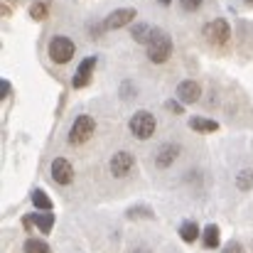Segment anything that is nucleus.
<instances>
[{"mask_svg":"<svg viewBox=\"0 0 253 253\" xmlns=\"http://www.w3.org/2000/svg\"><path fill=\"white\" fill-rule=\"evenodd\" d=\"M221 253H244V246H241L239 241H231V244H226V246H224V251Z\"/></svg>","mask_w":253,"mask_h":253,"instance_id":"obj_22","label":"nucleus"},{"mask_svg":"<svg viewBox=\"0 0 253 253\" xmlns=\"http://www.w3.org/2000/svg\"><path fill=\"white\" fill-rule=\"evenodd\" d=\"M249 2H253V0H249Z\"/></svg>","mask_w":253,"mask_h":253,"instance_id":"obj_26","label":"nucleus"},{"mask_svg":"<svg viewBox=\"0 0 253 253\" xmlns=\"http://www.w3.org/2000/svg\"><path fill=\"white\" fill-rule=\"evenodd\" d=\"M202 2H204V0H179V5H182L187 12H194V10H199V7H202Z\"/></svg>","mask_w":253,"mask_h":253,"instance_id":"obj_21","label":"nucleus"},{"mask_svg":"<svg viewBox=\"0 0 253 253\" xmlns=\"http://www.w3.org/2000/svg\"><path fill=\"white\" fill-rule=\"evenodd\" d=\"M93 67H96V57H86L84 62L79 64L77 74H74V86L77 88H84L91 82V74H93Z\"/></svg>","mask_w":253,"mask_h":253,"instance_id":"obj_10","label":"nucleus"},{"mask_svg":"<svg viewBox=\"0 0 253 253\" xmlns=\"http://www.w3.org/2000/svg\"><path fill=\"white\" fill-rule=\"evenodd\" d=\"M168 106H169V111H174V113H182V106H177L174 101H168Z\"/></svg>","mask_w":253,"mask_h":253,"instance_id":"obj_24","label":"nucleus"},{"mask_svg":"<svg viewBox=\"0 0 253 253\" xmlns=\"http://www.w3.org/2000/svg\"><path fill=\"white\" fill-rule=\"evenodd\" d=\"M179 236H182L187 244H192V241H197V236H199V226H197L194 221H184V224L179 226Z\"/></svg>","mask_w":253,"mask_h":253,"instance_id":"obj_15","label":"nucleus"},{"mask_svg":"<svg viewBox=\"0 0 253 253\" xmlns=\"http://www.w3.org/2000/svg\"><path fill=\"white\" fill-rule=\"evenodd\" d=\"M133 165H135L133 155H130V153H126V150H118V153L111 158V174L121 179V177H126V174L133 169Z\"/></svg>","mask_w":253,"mask_h":253,"instance_id":"obj_8","label":"nucleus"},{"mask_svg":"<svg viewBox=\"0 0 253 253\" xmlns=\"http://www.w3.org/2000/svg\"><path fill=\"white\" fill-rule=\"evenodd\" d=\"M177 155H179V145L177 143H165V145H160V150L155 155V165L158 168H169L177 160Z\"/></svg>","mask_w":253,"mask_h":253,"instance_id":"obj_9","label":"nucleus"},{"mask_svg":"<svg viewBox=\"0 0 253 253\" xmlns=\"http://www.w3.org/2000/svg\"><path fill=\"white\" fill-rule=\"evenodd\" d=\"M135 7H121V10H113L106 20H103V27L106 30H121V27H126V25H130L133 20H135Z\"/></svg>","mask_w":253,"mask_h":253,"instance_id":"obj_7","label":"nucleus"},{"mask_svg":"<svg viewBox=\"0 0 253 253\" xmlns=\"http://www.w3.org/2000/svg\"><path fill=\"white\" fill-rule=\"evenodd\" d=\"M160 2H163V5H169V2H172V0H160Z\"/></svg>","mask_w":253,"mask_h":253,"instance_id":"obj_25","label":"nucleus"},{"mask_svg":"<svg viewBox=\"0 0 253 253\" xmlns=\"http://www.w3.org/2000/svg\"><path fill=\"white\" fill-rule=\"evenodd\" d=\"M204 246L207 249H219V226L216 224H209L204 229Z\"/></svg>","mask_w":253,"mask_h":253,"instance_id":"obj_16","label":"nucleus"},{"mask_svg":"<svg viewBox=\"0 0 253 253\" xmlns=\"http://www.w3.org/2000/svg\"><path fill=\"white\" fill-rule=\"evenodd\" d=\"M47 52H49V59H52L54 64H67V62H72V59H74L77 44H74L69 37L57 35V37H52V40H49Z\"/></svg>","mask_w":253,"mask_h":253,"instance_id":"obj_2","label":"nucleus"},{"mask_svg":"<svg viewBox=\"0 0 253 253\" xmlns=\"http://www.w3.org/2000/svg\"><path fill=\"white\" fill-rule=\"evenodd\" d=\"M199 93H202V86L197 84V82H192V79H187V82H182V84L177 86V96H179L184 103L199 101Z\"/></svg>","mask_w":253,"mask_h":253,"instance_id":"obj_11","label":"nucleus"},{"mask_svg":"<svg viewBox=\"0 0 253 253\" xmlns=\"http://www.w3.org/2000/svg\"><path fill=\"white\" fill-rule=\"evenodd\" d=\"M30 17H32V20H44V17H47V5H44V2H32Z\"/></svg>","mask_w":253,"mask_h":253,"instance_id":"obj_20","label":"nucleus"},{"mask_svg":"<svg viewBox=\"0 0 253 253\" xmlns=\"http://www.w3.org/2000/svg\"><path fill=\"white\" fill-rule=\"evenodd\" d=\"M145 47H148V59L153 64H165L169 59V54H172V40L163 30H153V35H150Z\"/></svg>","mask_w":253,"mask_h":253,"instance_id":"obj_1","label":"nucleus"},{"mask_svg":"<svg viewBox=\"0 0 253 253\" xmlns=\"http://www.w3.org/2000/svg\"><path fill=\"white\" fill-rule=\"evenodd\" d=\"M236 187L239 189H251L253 187V169H241L239 174H236Z\"/></svg>","mask_w":253,"mask_h":253,"instance_id":"obj_19","label":"nucleus"},{"mask_svg":"<svg viewBox=\"0 0 253 253\" xmlns=\"http://www.w3.org/2000/svg\"><path fill=\"white\" fill-rule=\"evenodd\" d=\"M7 93H10V82H0V96L5 98Z\"/></svg>","mask_w":253,"mask_h":253,"instance_id":"obj_23","label":"nucleus"},{"mask_svg":"<svg viewBox=\"0 0 253 253\" xmlns=\"http://www.w3.org/2000/svg\"><path fill=\"white\" fill-rule=\"evenodd\" d=\"M155 128H158V121H155V116H153L150 111H138V113H133V118H130V133H133L138 140H148V138L155 133Z\"/></svg>","mask_w":253,"mask_h":253,"instance_id":"obj_3","label":"nucleus"},{"mask_svg":"<svg viewBox=\"0 0 253 253\" xmlns=\"http://www.w3.org/2000/svg\"><path fill=\"white\" fill-rule=\"evenodd\" d=\"M204 37L211 42V44H226L229 42V37H231V27H229V22L226 20H211V22H207V27H204Z\"/></svg>","mask_w":253,"mask_h":253,"instance_id":"obj_5","label":"nucleus"},{"mask_svg":"<svg viewBox=\"0 0 253 253\" xmlns=\"http://www.w3.org/2000/svg\"><path fill=\"white\" fill-rule=\"evenodd\" d=\"M32 204H35L40 211H49V209H52V199L47 197L44 189H35V192H32Z\"/></svg>","mask_w":253,"mask_h":253,"instance_id":"obj_14","label":"nucleus"},{"mask_svg":"<svg viewBox=\"0 0 253 253\" xmlns=\"http://www.w3.org/2000/svg\"><path fill=\"white\" fill-rule=\"evenodd\" d=\"M189 128L197 130V133H214V130H219V123L211 121V118H192Z\"/></svg>","mask_w":253,"mask_h":253,"instance_id":"obj_13","label":"nucleus"},{"mask_svg":"<svg viewBox=\"0 0 253 253\" xmlns=\"http://www.w3.org/2000/svg\"><path fill=\"white\" fill-rule=\"evenodd\" d=\"M37 226L42 234H49L52 231V226H54V216L49 214V211H40V214H32V216H25V226Z\"/></svg>","mask_w":253,"mask_h":253,"instance_id":"obj_12","label":"nucleus"},{"mask_svg":"<svg viewBox=\"0 0 253 253\" xmlns=\"http://www.w3.org/2000/svg\"><path fill=\"white\" fill-rule=\"evenodd\" d=\"M25 253H52V249L42 239H27L25 241Z\"/></svg>","mask_w":253,"mask_h":253,"instance_id":"obj_18","label":"nucleus"},{"mask_svg":"<svg viewBox=\"0 0 253 253\" xmlns=\"http://www.w3.org/2000/svg\"><path fill=\"white\" fill-rule=\"evenodd\" d=\"M96 130V121L91 116H77L74 123H72V130H69V145H84L91 140Z\"/></svg>","mask_w":253,"mask_h":253,"instance_id":"obj_4","label":"nucleus"},{"mask_svg":"<svg viewBox=\"0 0 253 253\" xmlns=\"http://www.w3.org/2000/svg\"><path fill=\"white\" fill-rule=\"evenodd\" d=\"M153 30H155V27H150V25H143V22H140V25H135V27H133V40H135V42H140V44H148V40H150Z\"/></svg>","mask_w":253,"mask_h":253,"instance_id":"obj_17","label":"nucleus"},{"mask_svg":"<svg viewBox=\"0 0 253 253\" xmlns=\"http://www.w3.org/2000/svg\"><path fill=\"white\" fill-rule=\"evenodd\" d=\"M52 179L57 184H62V187L74 182V168H72V163L67 158H54L52 160Z\"/></svg>","mask_w":253,"mask_h":253,"instance_id":"obj_6","label":"nucleus"}]
</instances>
